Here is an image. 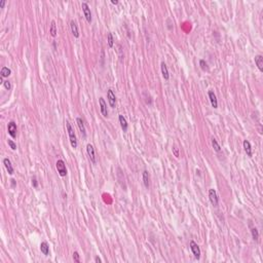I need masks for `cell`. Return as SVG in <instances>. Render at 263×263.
Instances as JSON below:
<instances>
[{
	"mask_svg": "<svg viewBox=\"0 0 263 263\" xmlns=\"http://www.w3.org/2000/svg\"><path fill=\"white\" fill-rule=\"evenodd\" d=\"M251 233H252V238H253V240L257 242V240H259V232H258V230H257V228H252Z\"/></svg>",
	"mask_w": 263,
	"mask_h": 263,
	"instance_id": "603a6c76",
	"label": "cell"
},
{
	"mask_svg": "<svg viewBox=\"0 0 263 263\" xmlns=\"http://www.w3.org/2000/svg\"><path fill=\"white\" fill-rule=\"evenodd\" d=\"M76 123H77L78 129H79V131H80V133H81V135H82L83 137H86V129H85V127H84L83 120H82L80 117H77V118H76Z\"/></svg>",
	"mask_w": 263,
	"mask_h": 263,
	"instance_id": "30bf717a",
	"label": "cell"
},
{
	"mask_svg": "<svg viewBox=\"0 0 263 263\" xmlns=\"http://www.w3.org/2000/svg\"><path fill=\"white\" fill-rule=\"evenodd\" d=\"M190 249H191V251H192L195 258L200 259V247H198V245H197L195 242H193V240L190 242Z\"/></svg>",
	"mask_w": 263,
	"mask_h": 263,
	"instance_id": "8992f818",
	"label": "cell"
},
{
	"mask_svg": "<svg viewBox=\"0 0 263 263\" xmlns=\"http://www.w3.org/2000/svg\"><path fill=\"white\" fill-rule=\"evenodd\" d=\"M10 182H12V188H14V187H16V181H14V179H12L10 180Z\"/></svg>",
	"mask_w": 263,
	"mask_h": 263,
	"instance_id": "1f68e13d",
	"label": "cell"
},
{
	"mask_svg": "<svg viewBox=\"0 0 263 263\" xmlns=\"http://www.w3.org/2000/svg\"><path fill=\"white\" fill-rule=\"evenodd\" d=\"M8 145L10 146V148H12V150H16L17 149V145L14 144V141H12V140H8Z\"/></svg>",
	"mask_w": 263,
	"mask_h": 263,
	"instance_id": "83f0119b",
	"label": "cell"
},
{
	"mask_svg": "<svg viewBox=\"0 0 263 263\" xmlns=\"http://www.w3.org/2000/svg\"><path fill=\"white\" fill-rule=\"evenodd\" d=\"M95 261H96V262H98V263H101V262H102V260H101V259L99 258V257H96V258H95Z\"/></svg>",
	"mask_w": 263,
	"mask_h": 263,
	"instance_id": "d6a6232c",
	"label": "cell"
},
{
	"mask_svg": "<svg viewBox=\"0 0 263 263\" xmlns=\"http://www.w3.org/2000/svg\"><path fill=\"white\" fill-rule=\"evenodd\" d=\"M255 64L257 65V67H258L259 70L262 72L263 71V57L261 56V54H258V56L255 57Z\"/></svg>",
	"mask_w": 263,
	"mask_h": 263,
	"instance_id": "e0dca14e",
	"label": "cell"
},
{
	"mask_svg": "<svg viewBox=\"0 0 263 263\" xmlns=\"http://www.w3.org/2000/svg\"><path fill=\"white\" fill-rule=\"evenodd\" d=\"M50 33L52 37L57 36V26H56V22L52 21V24H50Z\"/></svg>",
	"mask_w": 263,
	"mask_h": 263,
	"instance_id": "ffe728a7",
	"label": "cell"
},
{
	"mask_svg": "<svg viewBox=\"0 0 263 263\" xmlns=\"http://www.w3.org/2000/svg\"><path fill=\"white\" fill-rule=\"evenodd\" d=\"M86 152H87V155H89L91 161L95 165L97 162V156H96L95 148H94V146L92 144H87L86 145Z\"/></svg>",
	"mask_w": 263,
	"mask_h": 263,
	"instance_id": "3957f363",
	"label": "cell"
},
{
	"mask_svg": "<svg viewBox=\"0 0 263 263\" xmlns=\"http://www.w3.org/2000/svg\"><path fill=\"white\" fill-rule=\"evenodd\" d=\"M32 185H33V187H34V188H37V187H38V183H37L36 177L32 178Z\"/></svg>",
	"mask_w": 263,
	"mask_h": 263,
	"instance_id": "f1b7e54d",
	"label": "cell"
},
{
	"mask_svg": "<svg viewBox=\"0 0 263 263\" xmlns=\"http://www.w3.org/2000/svg\"><path fill=\"white\" fill-rule=\"evenodd\" d=\"M56 168L58 170V173L61 177H65L67 175V169H66V165L64 162V160L62 159H58L57 162H56Z\"/></svg>",
	"mask_w": 263,
	"mask_h": 263,
	"instance_id": "7a4b0ae2",
	"label": "cell"
},
{
	"mask_svg": "<svg viewBox=\"0 0 263 263\" xmlns=\"http://www.w3.org/2000/svg\"><path fill=\"white\" fill-rule=\"evenodd\" d=\"M3 165H4L5 169L7 170V172H8L9 175L14 174V167H12V162H10V160H9L8 158H4V159H3Z\"/></svg>",
	"mask_w": 263,
	"mask_h": 263,
	"instance_id": "5bb4252c",
	"label": "cell"
},
{
	"mask_svg": "<svg viewBox=\"0 0 263 263\" xmlns=\"http://www.w3.org/2000/svg\"><path fill=\"white\" fill-rule=\"evenodd\" d=\"M99 104H100V109H101V113L104 117H107L108 116V110H107V104L105 102L104 98L101 97L99 99Z\"/></svg>",
	"mask_w": 263,
	"mask_h": 263,
	"instance_id": "ba28073f",
	"label": "cell"
},
{
	"mask_svg": "<svg viewBox=\"0 0 263 263\" xmlns=\"http://www.w3.org/2000/svg\"><path fill=\"white\" fill-rule=\"evenodd\" d=\"M73 260H74L75 262H77V263L80 262L79 254H78L77 252H74V253H73Z\"/></svg>",
	"mask_w": 263,
	"mask_h": 263,
	"instance_id": "484cf974",
	"label": "cell"
},
{
	"mask_svg": "<svg viewBox=\"0 0 263 263\" xmlns=\"http://www.w3.org/2000/svg\"><path fill=\"white\" fill-rule=\"evenodd\" d=\"M107 41H108L109 48H113L114 39H113V36H112V33H108V34H107Z\"/></svg>",
	"mask_w": 263,
	"mask_h": 263,
	"instance_id": "7402d4cb",
	"label": "cell"
},
{
	"mask_svg": "<svg viewBox=\"0 0 263 263\" xmlns=\"http://www.w3.org/2000/svg\"><path fill=\"white\" fill-rule=\"evenodd\" d=\"M160 69H161V74H162V77L165 78L166 80H169L170 78V74H169V70H168V67H167L166 63L162 62L160 64Z\"/></svg>",
	"mask_w": 263,
	"mask_h": 263,
	"instance_id": "7c38bea8",
	"label": "cell"
},
{
	"mask_svg": "<svg viewBox=\"0 0 263 263\" xmlns=\"http://www.w3.org/2000/svg\"><path fill=\"white\" fill-rule=\"evenodd\" d=\"M5 3H6V1H5V0H2V1L0 2V8H3V6L5 5Z\"/></svg>",
	"mask_w": 263,
	"mask_h": 263,
	"instance_id": "4dcf8cb0",
	"label": "cell"
},
{
	"mask_svg": "<svg viewBox=\"0 0 263 263\" xmlns=\"http://www.w3.org/2000/svg\"><path fill=\"white\" fill-rule=\"evenodd\" d=\"M111 3H112V4H117L118 1H117V0H111Z\"/></svg>",
	"mask_w": 263,
	"mask_h": 263,
	"instance_id": "836d02e7",
	"label": "cell"
},
{
	"mask_svg": "<svg viewBox=\"0 0 263 263\" xmlns=\"http://www.w3.org/2000/svg\"><path fill=\"white\" fill-rule=\"evenodd\" d=\"M118 120H119V123H120V127L123 129V132H127V119L125 118L123 115H119L118 116Z\"/></svg>",
	"mask_w": 263,
	"mask_h": 263,
	"instance_id": "ac0fdd59",
	"label": "cell"
},
{
	"mask_svg": "<svg viewBox=\"0 0 263 263\" xmlns=\"http://www.w3.org/2000/svg\"><path fill=\"white\" fill-rule=\"evenodd\" d=\"M40 251H41V253H42L43 255H45V256H48V255L50 254V246H48V244L46 243V242H42V243L40 244Z\"/></svg>",
	"mask_w": 263,
	"mask_h": 263,
	"instance_id": "2e32d148",
	"label": "cell"
},
{
	"mask_svg": "<svg viewBox=\"0 0 263 263\" xmlns=\"http://www.w3.org/2000/svg\"><path fill=\"white\" fill-rule=\"evenodd\" d=\"M243 145H244V149H245L247 155H248V156L251 157L252 155H253V152H252V147H251V144H250V142L248 140H245V141H244Z\"/></svg>",
	"mask_w": 263,
	"mask_h": 263,
	"instance_id": "9a60e30c",
	"label": "cell"
},
{
	"mask_svg": "<svg viewBox=\"0 0 263 263\" xmlns=\"http://www.w3.org/2000/svg\"><path fill=\"white\" fill-rule=\"evenodd\" d=\"M81 7H82V12H83V14H84V17H85L86 21H87V23H92V12H91V8H90V6L87 5V3L83 2L81 4Z\"/></svg>",
	"mask_w": 263,
	"mask_h": 263,
	"instance_id": "277c9868",
	"label": "cell"
},
{
	"mask_svg": "<svg viewBox=\"0 0 263 263\" xmlns=\"http://www.w3.org/2000/svg\"><path fill=\"white\" fill-rule=\"evenodd\" d=\"M3 84H4V87L7 90V91H9V90L12 89V85H10V82H9L8 80H5V81L3 82Z\"/></svg>",
	"mask_w": 263,
	"mask_h": 263,
	"instance_id": "4316f807",
	"label": "cell"
},
{
	"mask_svg": "<svg viewBox=\"0 0 263 263\" xmlns=\"http://www.w3.org/2000/svg\"><path fill=\"white\" fill-rule=\"evenodd\" d=\"M12 74V70L7 67H2L1 69V77H8L9 75Z\"/></svg>",
	"mask_w": 263,
	"mask_h": 263,
	"instance_id": "44dd1931",
	"label": "cell"
},
{
	"mask_svg": "<svg viewBox=\"0 0 263 263\" xmlns=\"http://www.w3.org/2000/svg\"><path fill=\"white\" fill-rule=\"evenodd\" d=\"M70 28H71V32H72L73 36H74L75 38H78V37H79V31H78V27L74 21H71L70 22Z\"/></svg>",
	"mask_w": 263,
	"mask_h": 263,
	"instance_id": "8fae6325",
	"label": "cell"
},
{
	"mask_svg": "<svg viewBox=\"0 0 263 263\" xmlns=\"http://www.w3.org/2000/svg\"><path fill=\"white\" fill-rule=\"evenodd\" d=\"M209 98H210V102H211L212 106L214 108H218V101H217V97H216L215 93L213 91H209Z\"/></svg>",
	"mask_w": 263,
	"mask_h": 263,
	"instance_id": "4fadbf2b",
	"label": "cell"
},
{
	"mask_svg": "<svg viewBox=\"0 0 263 263\" xmlns=\"http://www.w3.org/2000/svg\"><path fill=\"white\" fill-rule=\"evenodd\" d=\"M173 150H174V153H175V155H176V157H178V156H179V153H178V150H177V148H176V147H174V148H173Z\"/></svg>",
	"mask_w": 263,
	"mask_h": 263,
	"instance_id": "f546056e",
	"label": "cell"
},
{
	"mask_svg": "<svg viewBox=\"0 0 263 263\" xmlns=\"http://www.w3.org/2000/svg\"><path fill=\"white\" fill-rule=\"evenodd\" d=\"M107 98H108L109 105H110L112 108H114L116 105V97H115V95H114L112 90H108V92H107Z\"/></svg>",
	"mask_w": 263,
	"mask_h": 263,
	"instance_id": "52a82bcc",
	"label": "cell"
},
{
	"mask_svg": "<svg viewBox=\"0 0 263 263\" xmlns=\"http://www.w3.org/2000/svg\"><path fill=\"white\" fill-rule=\"evenodd\" d=\"M143 183H144V185H145L146 188H149V186H150L149 174H148L147 171H144L143 172Z\"/></svg>",
	"mask_w": 263,
	"mask_h": 263,
	"instance_id": "d6986e66",
	"label": "cell"
},
{
	"mask_svg": "<svg viewBox=\"0 0 263 263\" xmlns=\"http://www.w3.org/2000/svg\"><path fill=\"white\" fill-rule=\"evenodd\" d=\"M212 145H213V148L215 149V151H217V152H219L221 150V147H220V145L218 144V142H217V140L216 139H212Z\"/></svg>",
	"mask_w": 263,
	"mask_h": 263,
	"instance_id": "cb8c5ba5",
	"label": "cell"
},
{
	"mask_svg": "<svg viewBox=\"0 0 263 263\" xmlns=\"http://www.w3.org/2000/svg\"><path fill=\"white\" fill-rule=\"evenodd\" d=\"M200 68H202L204 71L208 70V65H207V63L204 61V60H200Z\"/></svg>",
	"mask_w": 263,
	"mask_h": 263,
	"instance_id": "d4e9b609",
	"label": "cell"
},
{
	"mask_svg": "<svg viewBox=\"0 0 263 263\" xmlns=\"http://www.w3.org/2000/svg\"><path fill=\"white\" fill-rule=\"evenodd\" d=\"M66 127H67V131H68V135H69V139H70V144L73 148L77 147V139H76V135H75L74 129L72 127L71 123L69 121H66Z\"/></svg>",
	"mask_w": 263,
	"mask_h": 263,
	"instance_id": "6da1fadb",
	"label": "cell"
},
{
	"mask_svg": "<svg viewBox=\"0 0 263 263\" xmlns=\"http://www.w3.org/2000/svg\"><path fill=\"white\" fill-rule=\"evenodd\" d=\"M7 131H8V134L10 135L12 138H16L17 136V125L14 121H10L7 125Z\"/></svg>",
	"mask_w": 263,
	"mask_h": 263,
	"instance_id": "9c48e42d",
	"label": "cell"
},
{
	"mask_svg": "<svg viewBox=\"0 0 263 263\" xmlns=\"http://www.w3.org/2000/svg\"><path fill=\"white\" fill-rule=\"evenodd\" d=\"M209 198H210V202H211L212 206H214V207L218 206L219 200H218V195H217V192H216L215 189H209Z\"/></svg>",
	"mask_w": 263,
	"mask_h": 263,
	"instance_id": "5b68a950",
	"label": "cell"
}]
</instances>
